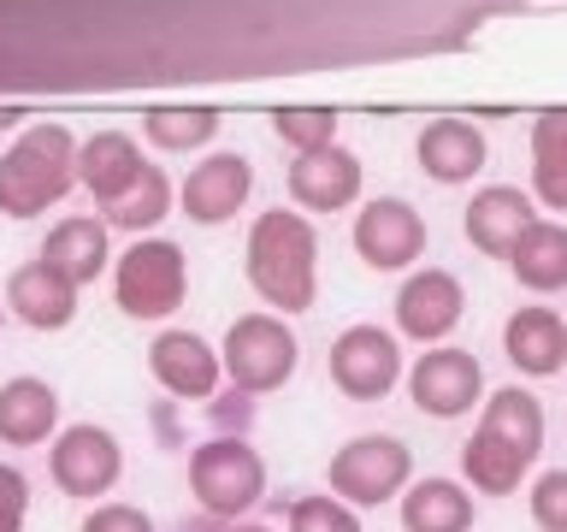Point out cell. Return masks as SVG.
<instances>
[{"label": "cell", "mask_w": 567, "mask_h": 532, "mask_svg": "<svg viewBox=\"0 0 567 532\" xmlns=\"http://www.w3.org/2000/svg\"><path fill=\"white\" fill-rule=\"evenodd\" d=\"M538 450H544V402L532 390L508 385L485 397V415H478L467 450H461V473L485 497H514Z\"/></svg>", "instance_id": "cell-1"}, {"label": "cell", "mask_w": 567, "mask_h": 532, "mask_svg": "<svg viewBox=\"0 0 567 532\" xmlns=\"http://www.w3.org/2000/svg\"><path fill=\"white\" fill-rule=\"evenodd\" d=\"M248 284L260 290L266 308L278 314H308L319 290V237L296 207H266L248 225Z\"/></svg>", "instance_id": "cell-2"}, {"label": "cell", "mask_w": 567, "mask_h": 532, "mask_svg": "<svg viewBox=\"0 0 567 532\" xmlns=\"http://www.w3.org/2000/svg\"><path fill=\"white\" fill-rule=\"evenodd\" d=\"M78 177V142L60 119L24 124L18 142L0 154V219H35L53 202H65Z\"/></svg>", "instance_id": "cell-3"}, {"label": "cell", "mask_w": 567, "mask_h": 532, "mask_svg": "<svg viewBox=\"0 0 567 532\" xmlns=\"http://www.w3.org/2000/svg\"><path fill=\"white\" fill-rule=\"evenodd\" d=\"M189 497L207 521H243L266 497V461L248 438H207L189 450Z\"/></svg>", "instance_id": "cell-4"}, {"label": "cell", "mask_w": 567, "mask_h": 532, "mask_svg": "<svg viewBox=\"0 0 567 532\" xmlns=\"http://www.w3.org/2000/svg\"><path fill=\"white\" fill-rule=\"evenodd\" d=\"M189 296V260L184 248L166 243V237H142L136 248L118 255V273H113V308L124 319H172Z\"/></svg>", "instance_id": "cell-5"}, {"label": "cell", "mask_w": 567, "mask_h": 532, "mask_svg": "<svg viewBox=\"0 0 567 532\" xmlns=\"http://www.w3.org/2000/svg\"><path fill=\"white\" fill-rule=\"evenodd\" d=\"M408 479H414V450H408L402 438H390V432L349 438L343 450L331 456V468H326L331 497H337V503H349V509L396 503V497L408 491Z\"/></svg>", "instance_id": "cell-6"}, {"label": "cell", "mask_w": 567, "mask_h": 532, "mask_svg": "<svg viewBox=\"0 0 567 532\" xmlns=\"http://www.w3.org/2000/svg\"><path fill=\"white\" fill-rule=\"evenodd\" d=\"M296 331L284 326L278 314H243L230 319L225 349H219V372L230 379V390H248V397H266V390L290 385L296 372Z\"/></svg>", "instance_id": "cell-7"}, {"label": "cell", "mask_w": 567, "mask_h": 532, "mask_svg": "<svg viewBox=\"0 0 567 532\" xmlns=\"http://www.w3.org/2000/svg\"><path fill=\"white\" fill-rule=\"evenodd\" d=\"M48 473H53V485H60L65 497H78V503H95V497H106V491L118 485L124 450H118V438L106 432V426L78 420V426H65V432L53 438Z\"/></svg>", "instance_id": "cell-8"}, {"label": "cell", "mask_w": 567, "mask_h": 532, "mask_svg": "<svg viewBox=\"0 0 567 532\" xmlns=\"http://www.w3.org/2000/svg\"><path fill=\"white\" fill-rule=\"evenodd\" d=\"M402 379V344L384 326H349L331 344V385L349 402H384Z\"/></svg>", "instance_id": "cell-9"}, {"label": "cell", "mask_w": 567, "mask_h": 532, "mask_svg": "<svg viewBox=\"0 0 567 532\" xmlns=\"http://www.w3.org/2000/svg\"><path fill=\"white\" fill-rule=\"evenodd\" d=\"M408 397H414L420 415L432 420H461L473 402H485V367H478L473 349H425L414 367H408Z\"/></svg>", "instance_id": "cell-10"}, {"label": "cell", "mask_w": 567, "mask_h": 532, "mask_svg": "<svg viewBox=\"0 0 567 532\" xmlns=\"http://www.w3.org/2000/svg\"><path fill=\"white\" fill-rule=\"evenodd\" d=\"M148 372L172 402H207L225 379L213 344L202 331H184V326H166V331L148 337Z\"/></svg>", "instance_id": "cell-11"}, {"label": "cell", "mask_w": 567, "mask_h": 532, "mask_svg": "<svg viewBox=\"0 0 567 532\" xmlns=\"http://www.w3.org/2000/svg\"><path fill=\"white\" fill-rule=\"evenodd\" d=\"M354 255H361L372 273H402L425 255V219L402 195H379V202L361 207L354 219Z\"/></svg>", "instance_id": "cell-12"}, {"label": "cell", "mask_w": 567, "mask_h": 532, "mask_svg": "<svg viewBox=\"0 0 567 532\" xmlns=\"http://www.w3.org/2000/svg\"><path fill=\"white\" fill-rule=\"evenodd\" d=\"M461 314H467V290H461L455 273L425 266V273L402 278V290H396V326H402V337H414V344H437V337H450L461 326Z\"/></svg>", "instance_id": "cell-13"}, {"label": "cell", "mask_w": 567, "mask_h": 532, "mask_svg": "<svg viewBox=\"0 0 567 532\" xmlns=\"http://www.w3.org/2000/svg\"><path fill=\"white\" fill-rule=\"evenodd\" d=\"M248 190H255V166H248L243 154H213V160H202V166L184 177L177 207H184L195 225H225V219L243 213Z\"/></svg>", "instance_id": "cell-14"}, {"label": "cell", "mask_w": 567, "mask_h": 532, "mask_svg": "<svg viewBox=\"0 0 567 532\" xmlns=\"http://www.w3.org/2000/svg\"><path fill=\"white\" fill-rule=\"evenodd\" d=\"M7 308L24 319L30 331H60L78 319V284H71L60 266H48L42 255L24 260V266H12V278H7Z\"/></svg>", "instance_id": "cell-15"}, {"label": "cell", "mask_w": 567, "mask_h": 532, "mask_svg": "<svg viewBox=\"0 0 567 532\" xmlns=\"http://www.w3.org/2000/svg\"><path fill=\"white\" fill-rule=\"evenodd\" d=\"M361 195V160L349 149H313L290 160V202H301L308 213H343Z\"/></svg>", "instance_id": "cell-16"}, {"label": "cell", "mask_w": 567, "mask_h": 532, "mask_svg": "<svg viewBox=\"0 0 567 532\" xmlns=\"http://www.w3.org/2000/svg\"><path fill=\"white\" fill-rule=\"evenodd\" d=\"M503 349H508L514 372H526V379H549V372L567 367V319L556 308H544V301L514 308L508 326H503Z\"/></svg>", "instance_id": "cell-17"}, {"label": "cell", "mask_w": 567, "mask_h": 532, "mask_svg": "<svg viewBox=\"0 0 567 532\" xmlns=\"http://www.w3.org/2000/svg\"><path fill=\"white\" fill-rule=\"evenodd\" d=\"M532 219H538V207H532L526 190L491 184V190H478L467 202V243L478 248V255H491V260H508Z\"/></svg>", "instance_id": "cell-18"}, {"label": "cell", "mask_w": 567, "mask_h": 532, "mask_svg": "<svg viewBox=\"0 0 567 532\" xmlns=\"http://www.w3.org/2000/svg\"><path fill=\"white\" fill-rule=\"evenodd\" d=\"M420 154V172L437 177V184H467V177H478V166H485V131H478L473 119H432L414 142Z\"/></svg>", "instance_id": "cell-19"}, {"label": "cell", "mask_w": 567, "mask_h": 532, "mask_svg": "<svg viewBox=\"0 0 567 532\" xmlns=\"http://www.w3.org/2000/svg\"><path fill=\"white\" fill-rule=\"evenodd\" d=\"M53 432H60V397H53L48 379L18 372V379L0 385V443L30 450V443H48Z\"/></svg>", "instance_id": "cell-20"}, {"label": "cell", "mask_w": 567, "mask_h": 532, "mask_svg": "<svg viewBox=\"0 0 567 532\" xmlns=\"http://www.w3.org/2000/svg\"><path fill=\"white\" fill-rule=\"evenodd\" d=\"M142 166H148V154L136 149V136L124 131H95L89 142H78V184L95 195V202H118L124 190L142 177Z\"/></svg>", "instance_id": "cell-21"}, {"label": "cell", "mask_w": 567, "mask_h": 532, "mask_svg": "<svg viewBox=\"0 0 567 532\" xmlns=\"http://www.w3.org/2000/svg\"><path fill=\"white\" fill-rule=\"evenodd\" d=\"M402 532H473V491L455 479H408Z\"/></svg>", "instance_id": "cell-22"}, {"label": "cell", "mask_w": 567, "mask_h": 532, "mask_svg": "<svg viewBox=\"0 0 567 532\" xmlns=\"http://www.w3.org/2000/svg\"><path fill=\"white\" fill-rule=\"evenodd\" d=\"M508 266H514V278H520L526 290H538V296L567 290V225L532 219V225L520 231V243H514Z\"/></svg>", "instance_id": "cell-23"}, {"label": "cell", "mask_w": 567, "mask_h": 532, "mask_svg": "<svg viewBox=\"0 0 567 532\" xmlns=\"http://www.w3.org/2000/svg\"><path fill=\"white\" fill-rule=\"evenodd\" d=\"M42 260L60 266V273L83 290L89 278L106 273V225H101V219H83V213H71V219H60V225L48 231Z\"/></svg>", "instance_id": "cell-24"}, {"label": "cell", "mask_w": 567, "mask_h": 532, "mask_svg": "<svg viewBox=\"0 0 567 532\" xmlns=\"http://www.w3.org/2000/svg\"><path fill=\"white\" fill-rule=\"evenodd\" d=\"M532 190L544 207L567 213V106L532 119Z\"/></svg>", "instance_id": "cell-25"}, {"label": "cell", "mask_w": 567, "mask_h": 532, "mask_svg": "<svg viewBox=\"0 0 567 532\" xmlns=\"http://www.w3.org/2000/svg\"><path fill=\"white\" fill-rule=\"evenodd\" d=\"M219 124H225L219 106H148V113H142V136H148L159 154H195L219 136Z\"/></svg>", "instance_id": "cell-26"}, {"label": "cell", "mask_w": 567, "mask_h": 532, "mask_svg": "<svg viewBox=\"0 0 567 532\" xmlns=\"http://www.w3.org/2000/svg\"><path fill=\"white\" fill-rule=\"evenodd\" d=\"M172 195H177V190H172V177L148 160L136 184L124 190L118 202H106V207H101V225H118V231H154L159 219H166Z\"/></svg>", "instance_id": "cell-27"}, {"label": "cell", "mask_w": 567, "mask_h": 532, "mask_svg": "<svg viewBox=\"0 0 567 532\" xmlns=\"http://www.w3.org/2000/svg\"><path fill=\"white\" fill-rule=\"evenodd\" d=\"M278 142H290V154H313V149H331L337 142V113L331 106H284L272 119Z\"/></svg>", "instance_id": "cell-28"}, {"label": "cell", "mask_w": 567, "mask_h": 532, "mask_svg": "<svg viewBox=\"0 0 567 532\" xmlns=\"http://www.w3.org/2000/svg\"><path fill=\"white\" fill-rule=\"evenodd\" d=\"M284 532H361V514L349 503H337L331 491H313L284 509Z\"/></svg>", "instance_id": "cell-29"}, {"label": "cell", "mask_w": 567, "mask_h": 532, "mask_svg": "<svg viewBox=\"0 0 567 532\" xmlns=\"http://www.w3.org/2000/svg\"><path fill=\"white\" fill-rule=\"evenodd\" d=\"M532 521L538 532H567V468H544L532 479Z\"/></svg>", "instance_id": "cell-30"}, {"label": "cell", "mask_w": 567, "mask_h": 532, "mask_svg": "<svg viewBox=\"0 0 567 532\" xmlns=\"http://www.w3.org/2000/svg\"><path fill=\"white\" fill-rule=\"evenodd\" d=\"M207 415H213V438H243L248 420H255V397L248 390H213Z\"/></svg>", "instance_id": "cell-31"}, {"label": "cell", "mask_w": 567, "mask_h": 532, "mask_svg": "<svg viewBox=\"0 0 567 532\" xmlns=\"http://www.w3.org/2000/svg\"><path fill=\"white\" fill-rule=\"evenodd\" d=\"M24 514H30V479L24 468L0 461V532H24Z\"/></svg>", "instance_id": "cell-32"}, {"label": "cell", "mask_w": 567, "mask_h": 532, "mask_svg": "<svg viewBox=\"0 0 567 532\" xmlns=\"http://www.w3.org/2000/svg\"><path fill=\"white\" fill-rule=\"evenodd\" d=\"M78 532H159V526H154V514L136 509V503H101V509H89V521Z\"/></svg>", "instance_id": "cell-33"}, {"label": "cell", "mask_w": 567, "mask_h": 532, "mask_svg": "<svg viewBox=\"0 0 567 532\" xmlns=\"http://www.w3.org/2000/svg\"><path fill=\"white\" fill-rule=\"evenodd\" d=\"M154 443L159 450H184V420H177L166 402H154Z\"/></svg>", "instance_id": "cell-34"}, {"label": "cell", "mask_w": 567, "mask_h": 532, "mask_svg": "<svg viewBox=\"0 0 567 532\" xmlns=\"http://www.w3.org/2000/svg\"><path fill=\"white\" fill-rule=\"evenodd\" d=\"M225 532H272V526H260V521H230Z\"/></svg>", "instance_id": "cell-35"}, {"label": "cell", "mask_w": 567, "mask_h": 532, "mask_svg": "<svg viewBox=\"0 0 567 532\" xmlns=\"http://www.w3.org/2000/svg\"><path fill=\"white\" fill-rule=\"evenodd\" d=\"M7 124H18V113H0V131H7Z\"/></svg>", "instance_id": "cell-36"}, {"label": "cell", "mask_w": 567, "mask_h": 532, "mask_svg": "<svg viewBox=\"0 0 567 532\" xmlns=\"http://www.w3.org/2000/svg\"><path fill=\"white\" fill-rule=\"evenodd\" d=\"M0 326H7V301H0Z\"/></svg>", "instance_id": "cell-37"}]
</instances>
